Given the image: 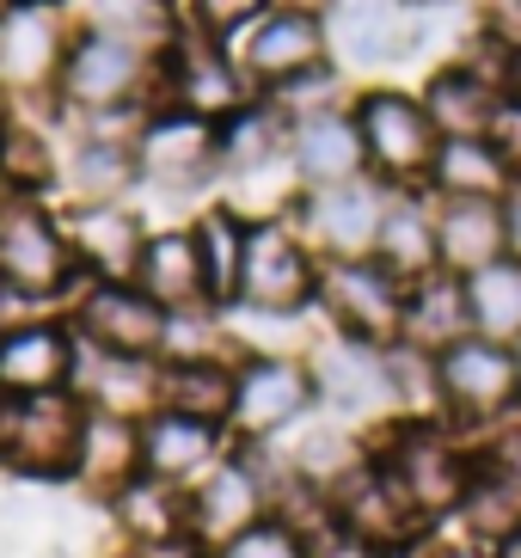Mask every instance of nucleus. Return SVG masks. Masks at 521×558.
Returning <instances> with one entry per match:
<instances>
[{
    "instance_id": "f257e3e1",
    "label": "nucleus",
    "mask_w": 521,
    "mask_h": 558,
    "mask_svg": "<svg viewBox=\"0 0 521 558\" xmlns=\"http://www.w3.org/2000/svg\"><path fill=\"white\" fill-rule=\"evenodd\" d=\"M160 105V50L117 25H74L56 74V111L62 117H111V111H154Z\"/></svg>"
},
{
    "instance_id": "f03ea898",
    "label": "nucleus",
    "mask_w": 521,
    "mask_h": 558,
    "mask_svg": "<svg viewBox=\"0 0 521 558\" xmlns=\"http://www.w3.org/2000/svg\"><path fill=\"white\" fill-rule=\"evenodd\" d=\"M368 448H375V460L387 466V478L424 509L429 522L436 527L455 522L460 492H467V478H473V466H478V448L467 442L460 429H448L441 417H399V424H387Z\"/></svg>"
},
{
    "instance_id": "7ed1b4c3",
    "label": "nucleus",
    "mask_w": 521,
    "mask_h": 558,
    "mask_svg": "<svg viewBox=\"0 0 521 558\" xmlns=\"http://www.w3.org/2000/svg\"><path fill=\"white\" fill-rule=\"evenodd\" d=\"M307 362H313V387H319V411L338 417V424H350V429H362L368 442L387 424L405 417L399 380H392V350L343 338V331H319Z\"/></svg>"
},
{
    "instance_id": "20e7f679",
    "label": "nucleus",
    "mask_w": 521,
    "mask_h": 558,
    "mask_svg": "<svg viewBox=\"0 0 521 558\" xmlns=\"http://www.w3.org/2000/svg\"><path fill=\"white\" fill-rule=\"evenodd\" d=\"M86 399L74 387L62 393H0V473L32 478V485H62L81 460Z\"/></svg>"
},
{
    "instance_id": "39448f33",
    "label": "nucleus",
    "mask_w": 521,
    "mask_h": 558,
    "mask_svg": "<svg viewBox=\"0 0 521 558\" xmlns=\"http://www.w3.org/2000/svg\"><path fill=\"white\" fill-rule=\"evenodd\" d=\"M0 282L19 289L32 307L74 301V289L86 282L81 258L68 246L62 215L49 209V197H7L0 203Z\"/></svg>"
},
{
    "instance_id": "423d86ee",
    "label": "nucleus",
    "mask_w": 521,
    "mask_h": 558,
    "mask_svg": "<svg viewBox=\"0 0 521 558\" xmlns=\"http://www.w3.org/2000/svg\"><path fill=\"white\" fill-rule=\"evenodd\" d=\"M436 380H441V424L460 429L478 448L490 436V424H504L521 405V350L467 331L460 344H448L436 356Z\"/></svg>"
},
{
    "instance_id": "0eeeda50",
    "label": "nucleus",
    "mask_w": 521,
    "mask_h": 558,
    "mask_svg": "<svg viewBox=\"0 0 521 558\" xmlns=\"http://www.w3.org/2000/svg\"><path fill=\"white\" fill-rule=\"evenodd\" d=\"M350 117L362 130V154H368V172L392 191H417L436 166V148H441V130L429 123L424 99L405 93V86H362L350 99Z\"/></svg>"
},
{
    "instance_id": "6e6552de",
    "label": "nucleus",
    "mask_w": 521,
    "mask_h": 558,
    "mask_svg": "<svg viewBox=\"0 0 521 558\" xmlns=\"http://www.w3.org/2000/svg\"><path fill=\"white\" fill-rule=\"evenodd\" d=\"M142 191L154 197H203L221 184V123L179 105H154L135 130Z\"/></svg>"
},
{
    "instance_id": "1a4fd4ad",
    "label": "nucleus",
    "mask_w": 521,
    "mask_h": 558,
    "mask_svg": "<svg viewBox=\"0 0 521 558\" xmlns=\"http://www.w3.org/2000/svg\"><path fill=\"white\" fill-rule=\"evenodd\" d=\"M405 277H392L387 264L368 252V258H326L319 264V295L313 313L326 331L343 338H362V344L392 350L399 331H405Z\"/></svg>"
},
{
    "instance_id": "9d476101",
    "label": "nucleus",
    "mask_w": 521,
    "mask_h": 558,
    "mask_svg": "<svg viewBox=\"0 0 521 558\" xmlns=\"http://www.w3.org/2000/svg\"><path fill=\"white\" fill-rule=\"evenodd\" d=\"M68 37V0H0V99L56 105Z\"/></svg>"
},
{
    "instance_id": "9b49d317",
    "label": "nucleus",
    "mask_w": 521,
    "mask_h": 558,
    "mask_svg": "<svg viewBox=\"0 0 521 558\" xmlns=\"http://www.w3.org/2000/svg\"><path fill=\"white\" fill-rule=\"evenodd\" d=\"M319 295V252L301 240L289 215H258L245 233V270H240V301L252 313H313Z\"/></svg>"
},
{
    "instance_id": "f8f14e48",
    "label": "nucleus",
    "mask_w": 521,
    "mask_h": 558,
    "mask_svg": "<svg viewBox=\"0 0 521 558\" xmlns=\"http://www.w3.org/2000/svg\"><path fill=\"white\" fill-rule=\"evenodd\" d=\"M166 319L172 313L147 295L135 277H86L74 289V307H68L74 338L86 350H105V356H160Z\"/></svg>"
},
{
    "instance_id": "ddd939ff",
    "label": "nucleus",
    "mask_w": 521,
    "mask_h": 558,
    "mask_svg": "<svg viewBox=\"0 0 521 558\" xmlns=\"http://www.w3.org/2000/svg\"><path fill=\"white\" fill-rule=\"evenodd\" d=\"M424 19L429 13H417L405 0H331L326 50L343 74H387L429 44Z\"/></svg>"
},
{
    "instance_id": "4468645a",
    "label": "nucleus",
    "mask_w": 521,
    "mask_h": 558,
    "mask_svg": "<svg viewBox=\"0 0 521 558\" xmlns=\"http://www.w3.org/2000/svg\"><path fill=\"white\" fill-rule=\"evenodd\" d=\"M252 99H258V86L245 81L233 44H215V37L184 25L160 50V105H179V111H196V117H209V123H228Z\"/></svg>"
},
{
    "instance_id": "2eb2a0df",
    "label": "nucleus",
    "mask_w": 521,
    "mask_h": 558,
    "mask_svg": "<svg viewBox=\"0 0 521 558\" xmlns=\"http://www.w3.org/2000/svg\"><path fill=\"white\" fill-rule=\"evenodd\" d=\"M319 411V387H313L307 356H245L240 387H233V442H282L294 424H307Z\"/></svg>"
},
{
    "instance_id": "dca6fc26",
    "label": "nucleus",
    "mask_w": 521,
    "mask_h": 558,
    "mask_svg": "<svg viewBox=\"0 0 521 558\" xmlns=\"http://www.w3.org/2000/svg\"><path fill=\"white\" fill-rule=\"evenodd\" d=\"M387 203H392V184H380L375 172H362V179L301 191L289 221L319 252V264L326 258H368L380 240V221H387Z\"/></svg>"
},
{
    "instance_id": "f3484780",
    "label": "nucleus",
    "mask_w": 521,
    "mask_h": 558,
    "mask_svg": "<svg viewBox=\"0 0 521 558\" xmlns=\"http://www.w3.org/2000/svg\"><path fill=\"white\" fill-rule=\"evenodd\" d=\"M331 509H338L343 534H356V541L380 546L392 558H411V553H429L436 546V522L392 485L380 460H368L362 473L343 478L338 492H331Z\"/></svg>"
},
{
    "instance_id": "a211bd4d",
    "label": "nucleus",
    "mask_w": 521,
    "mask_h": 558,
    "mask_svg": "<svg viewBox=\"0 0 521 558\" xmlns=\"http://www.w3.org/2000/svg\"><path fill=\"white\" fill-rule=\"evenodd\" d=\"M233 56H240L245 81L258 93H277V86L301 81L307 68L331 62L326 50V19H307V13H289V7H264L258 25H245L233 37Z\"/></svg>"
},
{
    "instance_id": "6ab92c4d",
    "label": "nucleus",
    "mask_w": 521,
    "mask_h": 558,
    "mask_svg": "<svg viewBox=\"0 0 521 558\" xmlns=\"http://www.w3.org/2000/svg\"><path fill=\"white\" fill-rule=\"evenodd\" d=\"M74 362H81L74 326L56 313H37L25 326L0 331V393H62L74 387Z\"/></svg>"
},
{
    "instance_id": "aec40b11",
    "label": "nucleus",
    "mask_w": 521,
    "mask_h": 558,
    "mask_svg": "<svg viewBox=\"0 0 521 558\" xmlns=\"http://www.w3.org/2000/svg\"><path fill=\"white\" fill-rule=\"evenodd\" d=\"M264 515H270V492H264L258 466H252V460L240 454V442H233L228 460L191 485V534L209 546V553H221L233 534H245V527L264 522Z\"/></svg>"
},
{
    "instance_id": "412c9836",
    "label": "nucleus",
    "mask_w": 521,
    "mask_h": 558,
    "mask_svg": "<svg viewBox=\"0 0 521 558\" xmlns=\"http://www.w3.org/2000/svg\"><path fill=\"white\" fill-rule=\"evenodd\" d=\"M105 515H111L117 546H130V553L196 541L191 534V492H184V485H166V478H154V473L130 478L117 497H105Z\"/></svg>"
},
{
    "instance_id": "4be33fe9",
    "label": "nucleus",
    "mask_w": 521,
    "mask_h": 558,
    "mask_svg": "<svg viewBox=\"0 0 521 558\" xmlns=\"http://www.w3.org/2000/svg\"><path fill=\"white\" fill-rule=\"evenodd\" d=\"M228 448H233V436L221 424H196V417H179V411L142 417V473L166 478V485L191 492L196 478L228 460Z\"/></svg>"
},
{
    "instance_id": "5701e85b",
    "label": "nucleus",
    "mask_w": 521,
    "mask_h": 558,
    "mask_svg": "<svg viewBox=\"0 0 521 558\" xmlns=\"http://www.w3.org/2000/svg\"><path fill=\"white\" fill-rule=\"evenodd\" d=\"M135 184H142L135 135H111V130L81 123L74 142L62 148V197L68 203H130Z\"/></svg>"
},
{
    "instance_id": "b1692460",
    "label": "nucleus",
    "mask_w": 521,
    "mask_h": 558,
    "mask_svg": "<svg viewBox=\"0 0 521 558\" xmlns=\"http://www.w3.org/2000/svg\"><path fill=\"white\" fill-rule=\"evenodd\" d=\"M62 228L86 277H135V258L154 233L130 203H74L62 215Z\"/></svg>"
},
{
    "instance_id": "393cba45",
    "label": "nucleus",
    "mask_w": 521,
    "mask_h": 558,
    "mask_svg": "<svg viewBox=\"0 0 521 558\" xmlns=\"http://www.w3.org/2000/svg\"><path fill=\"white\" fill-rule=\"evenodd\" d=\"M289 166H294V179H301V191L362 179L368 154H362V130H356V117H350V105L289 123Z\"/></svg>"
},
{
    "instance_id": "a878e982",
    "label": "nucleus",
    "mask_w": 521,
    "mask_h": 558,
    "mask_svg": "<svg viewBox=\"0 0 521 558\" xmlns=\"http://www.w3.org/2000/svg\"><path fill=\"white\" fill-rule=\"evenodd\" d=\"M130 478H142V417H117V411L86 405L74 485H81L93 504H105V497H117Z\"/></svg>"
},
{
    "instance_id": "bb28decb",
    "label": "nucleus",
    "mask_w": 521,
    "mask_h": 558,
    "mask_svg": "<svg viewBox=\"0 0 521 558\" xmlns=\"http://www.w3.org/2000/svg\"><path fill=\"white\" fill-rule=\"evenodd\" d=\"M417 99H424L429 123L448 135H485L490 130V111L504 105V81H490L478 62L455 56V62H436L429 68V81L417 86Z\"/></svg>"
},
{
    "instance_id": "cd10ccee",
    "label": "nucleus",
    "mask_w": 521,
    "mask_h": 558,
    "mask_svg": "<svg viewBox=\"0 0 521 558\" xmlns=\"http://www.w3.org/2000/svg\"><path fill=\"white\" fill-rule=\"evenodd\" d=\"M135 282H142L166 313L215 307V301H209V270H203V246H196V228H154V233H147L142 258H135Z\"/></svg>"
},
{
    "instance_id": "c85d7f7f",
    "label": "nucleus",
    "mask_w": 521,
    "mask_h": 558,
    "mask_svg": "<svg viewBox=\"0 0 521 558\" xmlns=\"http://www.w3.org/2000/svg\"><path fill=\"white\" fill-rule=\"evenodd\" d=\"M74 393L93 411H117V417H154L160 411V356H105L86 350L74 362Z\"/></svg>"
},
{
    "instance_id": "c756f323",
    "label": "nucleus",
    "mask_w": 521,
    "mask_h": 558,
    "mask_svg": "<svg viewBox=\"0 0 521 558\" xmlns=\"http://www.w3.org/2000/svg\"><path fill=\"white\" fill-rule=\"evenodd\" d=\"M436 252H441V270H455V277H473L485 264L509 258L504 203L497 197H436Z\"/></svg>"
},
{
    "instance_id": "7c9ffc66",
    "label": "nucleus",
    "mask_w": 521,
    "mask_h": 558,
    "mask_svg": "<svg viewBox=\"0 0 521 558\" xmlns=\"http://www.w3.org/2000/svg\"><path fill=\"white\" fill-rule=\"evenodd\" d=\"M282 454H289V466L301 478H313L319 492H338L350 473H362L368 460H375V448H368V436L350 424H338V417H326V411H313L307 424H294L289 436H282Z\"/></svg>"
},
{
    "instance_id": "2f4dec72",
    "label": "nucleus",
    "mask_w": 521,
    "mask_h": 558,
    "mask_svg": "<svg viewBox=\"0 0 521 558\" xmlns=\"http://www.w3.org/2000/svg\"><path fill=\"white\" fill-rule=\"evenodd\" d=\"M375 258L387 264L392 277H429L441 270V252H436V191L417 184V191H392L387 203V221H380V240H375Z\"/></svg>"
},
{
    "instance_id": "473e14b6",
    "label": "nucleus",
    "mask_w": 521,
    "mask_h": 558,
    "mask_svg": "<svg viewBox=\"0 0 521 558\" xmlns=\"http://www.w3.org/2000/svg\"><path fill=\"white\" fill-rule=\"evenodd\" d=\"M473 331V313H467V277L455 270H429L405 289V331L399 344L424 350V356H441L448 344H460Z\"/></svg>"
},
{
    "instance_id": "72a5a7b5",
    "label": "nucleus",
    "mask_w": 521,
    "mask_h": 558,
    "mask_svg": "<svg viewBox=\"0 0 521 558\" xmlns=\"http://www.w3.org/2000/svg\"><path fill=\"white\" fill-rule=\"evenodd\" d=\"M455 527H460V541H478V546H504L509 534H521V473L516 466L478 454L473 478L460 492Z\"/></svg>"
},
{
    "instance_id": "f704fd0d",
    "label": "nucleus",
    "mask_w": 521,
    "mask_h": 558,
    "mask_svg": "<svg viewBox=\"0 0 521 558\" xmlns=\"http://www.w3.org/2000/svg\"><path fill=\"white\" fill-rule=\"evenodd\" d=\"M233 387H240V362L233 356L160 362V411H179V417H196V424H221L228 429Z\"/></svg>"
},
{
    "instance_id": "c9c22d12",
    "label": "nucleus",
    "mask_w": 521,
    "mask_h": 558,
    "mask_svg": "<svg viewBox=\"0 0 521 558\" xmlns=\"http://www.w3.org/2000/svg\"><path fill=\"white\" fill-rule=\"evenodd\" d=\"M0 179L13 197H49V191H62V148H56V135L25 117L13 105L7 123H0Z\"/></svg>"
},
{
    "instance_id": "e433bc0d",
    "label": "nucleus",
    "mask_w": 521,
    "mask_h": 558,
    "mask_svg": "<svg viewBox=\"0 0 521 558\" xmlns=\"http://www.w3.org/2000/svg\"><path fill=\"white\" fill-rule=\"evenodd\" d=\"M196 246H203V270H209V301L215 307H233L240 301V270H245V233H252V215H240L228 197L209 203V209L191 221Z\"/></svg>"
},
{
    "instance_id": "4c0bfd02",
    "label": "nucleus",
    "mask_w": 521,
    "mask_h": 558,
    "mask_svg": "<svg viewBox=\"0 0 521 558\" xmlns=\"http://www.w3.org/2000/svg\"><path fill=\"white\" fill-rule=\"evenodd\" d=\"M429 191L436 197H504L509 191V166L490 154L485 135H448L436 148V166H429Z\"/></svg>"
},
{
    "instance_id": "58836bf2",
    "label": "nucleus",
    "mask_w": 521,
    "mask_h": 558,
    "mask_svg": "<svg viewBox=\"0 0 521 558\" xmlns=\"http://www.w3.org/2000/svg\"><path fill=\"white\" fill-rule=\"evenodd\" d=\"M467 313L478 338L521 350V258H497L467 277Z\"/></svg>"
},
{
    "instance_id": "ea45409f",
    "label": "nucleus",
    "mask_w": 521,
    "mask_h": 558,
    "mask_svg": "<svg viewBox=\"0 0 521 558\" xmlns=\"http://www.w3.org/2000/svg\"><path fill=\"white\" fill-rule=\"evenodd\" d=\"M215 558H313V541L294 534L289 522H277V515H264V522H252L245 534H233Z\"/></svg>"
},
{
    "instance_id": "a19ab883",
    "label": "nucleus",
    "mask_w": 521,
    "mask_h": 558,
    "mask_svg": "<svg viewBox=\"0 0 521 558\" xmlns=\"http://www.w3.org/2000/svg\"><path fill=\"white\" fill-rule=\"evenodd\" d=\"M264 7H270V0H184V25L215 37V44H233L245 25L264 19Z\"/></svg>"
},
{
    "instance_id": "79ce46f5",
    "label": "nucleus",
    "mask_w": 521,
    "mask_h": 558,
    "mask_svg": "<svg viewBox=\"0 0 521 558\" xmlns=\"http://www.w3.org/2000/svg\"><path fill=\"white\" fill-rule=\"evenodd\" d=\"M473 7V32L504 44L509 56L521 50V0H467Z\"/></svg>"
},
{
    "instance_id": "37998d69",
    "label": "nucleus",
    "mask_w": 521,
    "mask_h": 558,
    "mask_svg": "<svg viewBox=\"0 0 521 558\" xmlns=\"http://www.w3.org/2000/svg\"><path fill=\"white\" fill-rule=\"evenodd\" d=\"M485 142H490V154L509 166V179H521V93H504V105L490 111Z\"/></svg>"
},
{
    "instance_id": "c03bdc74",
    "label": "nucleus",
    "mask_w": 521,
    "mask_h": 558,
    "mask_svg": "<svg viewBox=\"0 0 521 558\" xmlns=\"http://www.w3.org/2000/svg\"><path fill=\"white\" fill-rule=\"evenodd\" d=\"M313 558H392V553H380V546H368V541H356V534H326V541L313 546Z\"/></svg>"
},
{
    "instance_id": "a18cd8bd",
    "label": "nucleus",
    "mask_w": 521,
    "mask_h": 558,
    "mask_svg": "<svg viewBox=\"0 0 521 558\" xmlns=\"http://www.w3.org/2000/svg\"><path fill=\"white\" fill-rule=\"evenodd\" d=\"M497 203H504V246L509 258H521V179H509V191Z\"/></svg>"
},
{
    "instance_id": "49530a36",
    "label": "nucleus",
    "mask_w": 521,
    "mask_h": 558,
    "mask_svg": "<svg viewBox=\"0 0 521 558\" xmlns=\"http://www.w3.org/2000/svg\"><path fill=\"white\" fill-rule=\"evenodd\" d=\"M429 558H497V553L478 541H448V546H429Z\"/></svg>"
},
{
    "instance_id": "de8ad7c7",
    "label": "nucleus",
    "mask_w": 521,
    "mask_h": 558,
    "mask_svg": "<svg viewBox=\"0 0 521 558\" xmlns=\"http://www.w3.org/2000/svg\"><path fill=\"white\" fill-rule=\"evenodd\" d=\"M270 7H289V13H307V19H326L331 0H270Z\"/></svg>"
},
{
    "instance_id": "09e8293b",
    "label": "nucleus",
    "mask_w": 521,
    "mask_h": 558,
    "mask_svg": "<svg viewBox=\"0 0 521 558\" xmlns=\"http://www.w3.org/2000/svg\"><path fill=\"white\" fill-rule=\"evenodd\" d=\"M405 7H417V13H455V7H467V0H405Z\"/></svg>"
},
{
    "instance_id": "8fccbe9b",
    "label": "nucleus",
    "mask_w": 521,
    "mask_h": 558,
    "mask_svg": "<svg viewBox=\"0 0 521 558\" xmlns=\"http://www.w3.org/2000/svg\"><path fill=\"white\" fill-rule=\"evenodd\" d=\"M490 553H497V558H521V534H509V541H504V546H490Z\"/></svg>"
},
{
    "instance_id": "3c124183",
    "label": "nucleus",
    "mask_w": 521,
    "mask_h": 558,
    "mask_svg": "<svg viewBox=\"0 0 521 558\" xmlns=\"http://www.w3.org/2000/svg\"><path fill=\"white\" fill-rule=\"evenodd\" d=\"M509 93H521V50L509 56Z\"/></svg>"
},
{
    "instance_id": "603ef678",
    "label": "nucleus",
    "mask_w": 521,
    "mask_h": 558,
    "mask_svg": "<svg viewBox=\"0 0 521 558\" xmlns=\"http://www.w3.org/2000/svg\"><path fill=\"white\" fill-rule=\"evenodd\" d=\"M105 558H142V553H130V546H111V553H105Z\"/></svg>"
},
{
    "instance_id": "864d4df0",
    "label": "nucleus",
    "mask_w": 521,
    "mask_h": 558,
    "mask_svg": "<svg viewBox=\"0 0 521 558\" xmlns=\"http://www.w3.org/2000/svg\"><path fill=\"white\" fill-rule=\"evenodd\" d=\"M7 111H13V105H7V99H0V123H7Z\"/></svg>"
},
{
    "instance_id": "5fc2aeb1",
    "label": "nucleus",
    "mask_w": 521,
    "mask_h": 558,
    "mask_svg": "<svg viewBox=\"0 0 521 558\" xmlns=\"http://www.w3.org/2000/svg\"><path fill=\"white\" fill-rule=\"evenodd\" d=\"M7 197H13V191H7V179H0V203H7Z\"/></svg>"
}]
</instances>
